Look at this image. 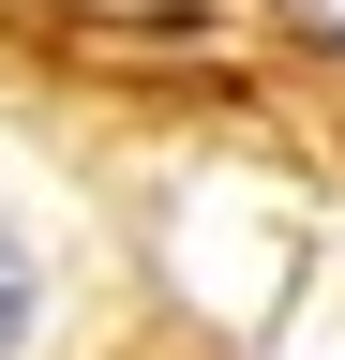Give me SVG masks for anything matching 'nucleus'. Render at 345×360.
I'll use <instances>...</instances> for the list:
<instances>
[{"instance_id":"obj_1","label":"nucleus","mask_w":345,"mask_h":360,"mask_svg":"<svg viewBox=\"0 0 345 360\" xmlns=\"http://www.w3.org/2000/svg\"><path fill=\"white\" fill-rule=\"evenodd\" d=\"M60 330V270H46V240H30L15 210H0V360H30Z\"/></svg>"}]
</instances>
